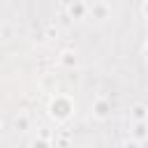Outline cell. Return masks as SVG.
Returning <instances> with one entry per match:
<instances>
[{"label": "cell", "instance_id": "cell-1", "mask_svg": "<svg viewBox=\"0 0 148 148\" xmlns=\"http://www.w3.org/2000/svg\"><path fill=\"white\" fill-rule=\"evenodd\" d=\"M143 113H146L143 106H134V116H136V118H143Z\"/></svg>", "mask_w": 148, "mask_h": 148}, {"label": "cell", "instance_id": "cell-2", "mask_svg": "<svg viewBox=\"0 0 148 148\" xmlns=\"http://www.w3.org/2000/svg\"><path fill=\"white\" fill-rule=\"evenodd\" d=\"M32 148H46V143H44V141H39V143L35 141V143H32Z\"/></svg>", "mask_w": 148, "mask_h": 148}, {"label": "cell", "instance_id": "cell-3", "mask_svg": "<svg viewBox=\"0 0 148 148\" xmlns=\"http://www.w3.org/2000/svg\"><path fill=\"white\" fill-rule=\"evenodd\" d=\"M125 148H136V143H127V146H125Z\"/></svg>", "mask_w": 148, "mask_h": 148}]
</instances>
